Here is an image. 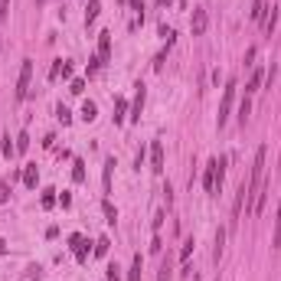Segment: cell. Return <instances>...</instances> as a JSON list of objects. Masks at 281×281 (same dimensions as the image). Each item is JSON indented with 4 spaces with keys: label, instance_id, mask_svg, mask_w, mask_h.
<instances>
[{
    "label": "cell",
    "instance_id": "2e32d148",
    "mask_svg": "<svg viewBox=\"0 0 281 281\" xmlns=\"http://www.w3.org/2000/svg\"><path fill=\"white\" fill-rule=\"evenodd\" d=\"M98 118V108H95V101H85L82 105V121H95Z\"/></svg>",
    "mask_w": 281,
    "mask_h": 281
},
{
    "label": "cell",
    "instance_id": "7402d4cb",
    "mask_svg": "<svg viewBox=\"0 0 281 281\" xmlns=\"http://www.w3.org/2000/svg\"><path fill=\"white\" fill-rule=\"evenodd\" d=\"M63 69H66V59H56V63H52V69H49V79H52V82L63 79Z\"/></svg>",
    "mask_w": 281,
    "mask_h": 281
},
{
    "label": "cell",
    "instance_id": "d6a6232c",
    "mask_svg": "<svg viewBox=\"0 0 281 281\" xmlns=\"http://www.w3.org/2000/svg\"><path fill=\"white\" fill-rule=\"evenodd\" d=\"M108 281H121V275H118V265H111V268H108Z\"/></svg>",
    "mask_w": 281,
    "mask_h": 281
},
{
    "label": "cell",
    "instance_id": "836d02e7",
    "mask_svg": "<svg viewBox=\"0 0 281 281\" xmlns=\"http://www.w3.org/2000/svg\"><path fill=\"white\" fill-rule=\"evenodd\" d=\"M59 203H63V209H69V206H72V196L63 193V196H59Z\"/></svg>",
    "mask_w": 281,
    "mask_h": 281
},
{
    "label": "cell",
    "instance_id": "ac0fdd59",
    "mask_svg": "<svg viewBox=\"0 0 281 281\" xmlns=\"http://www.w3.org/2000/svg\"><path fill=\"white\" fill-rule=\"evenodd\" d=\"M13 141H17V154H26V150H30V134L26 131H20Z\"/></svg>",
    "mask_w": 281,
    "mask_h": 281
},
{
    "label": "cell",
    "instance_id": "30bf717a",
    "mask_svg": "<svg viewBox=\"0 0 281 281\" xmlns=\"http://www.w3.org/2000/svg\"><path fill=\"white\" fill-rule=\"evenodd\" d=\"M265 13H268V4L265 0H252V20L255 23H265Z\"/></svg>",
    "mask_w": 281,
    "mask_h": 281
},
{
    "label": "cell",
    "instance_id": "83f0119b",
    "mask_svg": "<svg viewBox=\"0 0 281 281\" xmlns=\"http://www.w3.org/2000/svg\"><path fill=\"white\" fill-rule=\"evenodd\" d=\"M111 167H115V160H108L105 163V193H111Z\"/></svg>",
    "mask_w": 281,
    "mask_h": 281
},
{
    "label": "cell",
    "instance_id": "3957f363",
    "mask_svg": "<svg viewBox=\"0 0 281 281\" xmlns=\"http://www.w3.org/2000/svg\"><path fill=\"white\" fill-rule=\"evenodd\" d=\"M30 79H33V63H30V59H23V66H20V79H17V101H23L26 95H30Z\"/></svg>",
    "mask_w": 281,
    "mask_h": 281
},
{
    "label": "cell",
    "instance_id": "5b68a950",
    "mask_svg": "<svg viewBox=\"0 0 281 281\" xmlns=\"http://www.w3.org/2000/svg\"><path fill=\"white\" fill-rule=\"evenodd\" d=\"M69 249L75 252V258H79V262H88V242H85V236H79V232L69 236Z\"/></svg>",
    "mask_w": 281,
    "mask_h": 281
},
{
    "label": "cell",
    "instance_id": "9c48e42d",
    "mask_svg": "<svg viewBox=\"0 0 281 281\" xmlns=\"http://www.w3.org/2000/svg\"><path fill=\"white\" fill-rule=\"evenodd\" d=\"M98 59L101 63L111 59V33H98Z\"/></svg>",
    "mask_w": 281,
    "mask_h": 281
},
{
    "label": "cell",
    "instance_id": "6da1fadb",
    "mask_svg": "<svg viewBox=\"0 0 281 281\" xmlns=\"http://www.w3.org/2000/svg\"><path fill=\"white\" fill-rule=\"evenodd\" d=\"M222 177H226V157H212L206 163V177H203V187L209 196H216L222 190Z\"/></svg>",
    "mask_w": 281,
    "mask_h": 281
},
{
    "label": "cell",
    "instance_id": "4316f807",
    "mask_svg": "<svg viewBox=\"0 0 281 281\" xmlns=\"http://www.w3.org/2000/svg\"><path fill=\"white\" fill-rule=\"evenodd\" d=\"M17 154V144L10 141V134H4V157H13Z\"/></svg>",
    "mask_w": 281,
    "mask_h": 281
},
{
    "label": "cell",
    "instance_id": "ba28073f",
    "mask_svg": "<svg viewBox=\"0 0 281 281\" xmlns=\"http://www.w3.org/2000/svg\"><path fill=\"white\" fill-rule=\"evenodd\" d=\"M36 183H39V167H36V163H26V167H23V187L26 190H36Z\"/></svg>",
    "mask_w": 281,
    "mask_h": 281
},
{
    "label": "cell",
    "instance_id": "f35d334b",
    "mask_svg": "<svg viewBox=\"0 0 281 281\" xmlns=\"http://www.w3.org/2000/svg\"><path fill=\"white\" fill-rule=\"evenodd\" d=\"M278 7H281V0H278Z\"/></svg>",
    "mask_w": 281,
    "mask_h": 281
},
{
    "label": "cell",
    "instance_id": "44dd1931",
    "mask_svg": "<svg viewBox=\"0 0 281 281\" xmlns=\"http://www.w3.org/2000/svg\"><path fill=\"white\" fill-rule=\"evenodd\" d=\"M108 245H111V242H108V236H98V239H95V255H108Z\"/></svg>",
    "mask_w": 281,
    "mask_h": 281
},
{
    "label": "cell",
    "instance_id": "9a60e30c",
    "mask_svg": "<svg viewBox=\"0 0 281 281\" xmlns=\"http://www.w3.org/2000/svg\"><path fill=\"white\" fill-rule=\"evenodd\" d=\"M249 115H252V98L245 95L242 105H239V125H245V121H249Z\"/></svg>",
    "mask_w": 281,
    "mask_h": 281
},
{
    "label": "cell",
    "instance_id": "d4e9b609",
    "mask_svg": "<svg viewBox=\"0 0 281 281\" xmlns=\"http://www.w3.org/2000/svg\"><path fill=\"white\" fill-rule=\"evenodd\" d=\"M222 242H226V229H219V232H216V252H212V255H216V262L222 258Z\"/></svg>",
    "mask_w": 281,
    "mask_h": 281
},
{
    "label": "cell",
    "instance_id": "5bb4252c",
    "mask_svg": "<svg viewBox=\"0 0 281 281\" xmlns=\"http://www.w3.org/2000/svg\"><path fill=\"white\" fill-rule=\"evenodd\" d=\"M265 82V72L262 69H255L252 72V79H249V85H245V95H252V92H258V85Z\"/></svg>",
    "mask_w": 281,
    "mask_h": 281
},
{
    "label": "cell",
    "instance_id": "52a82bcc",
    "mask_svg": "<svg viewBox=\"0 0 281 281\" xmlns=\"http://www.w3.org/2000/svg\"><path fill=\"white\" fill-rule=\"evenodd\" d=\"M206 26H209L206 10H193V20H190V30H193V36H203V33H206Z\"/></svg>",
    "mask_w": 281,
    "mask_h": 281
},
{
    "label": "cell",
    "instance_id": "484cf974",
    "mask_svg": "<svg viewBox=\"0 0 281 281\" xmlns=\"http://www.w3.org/2000/svg\"><path fill=\"white\" fill-rule=\"evenodd\" d=\"M56 118L63 121V125H69V121H72V111H69L66 105H59V108H56Z\"/></svg>",
    "mask_w": 281,
    "mask_h": 281
},
{
    "label": "cell",
    "instance_id": "ffe728a7",
    "mask_svg": "<svg viewBox=\"0 0 281 281\" xmlns=\"http://www.w3.org/2000/svg\"><path fill=\"white\" fill-rule=\"evenodd\" d=\"M72 180H75V183L85 180V163H82V160H75V163H72Z\"/></svg>",
    "mask_w": 281,
    "mask_h": 281
},
{
    "label": "cell",
    "instance_id": "8fae6325",
    "mask_svg": "<svg viewBox=\"0 0 281 281\" xmlns=\"http://www.w3.org/2000/svg\"><path fill=\"white\" fill-rule=\"evenodd\" d=\"M98 10H101V0H88V7H85V26H92L95 20H98Z\"/></svg>",
    "mask_w": 281,
    "mask_h": 281
},
{
    "label": "cell",
    "instance_id": "8992f818",
    "mask_svg": "<svg viewBox=\"0 0 281 281\" xmlns=\"http://www.w3.org/2000/svg\"><path fill=\"white\" fill-rule=\"evenodd\" d=\"M150 170L163 174V144L160 141H150Z\"/></svg>",
    "mask_w": 281,
    "mask_h": 281
},
{
    "label": "cell",
    "instance_id": "d590c367",
    "mask_svg": "<svg viewBox=\"0 0 281 281\" xmlns=\"http://www.w3.org/2000/svg\"><path fill=\"white\" fill-rule=\"evenodd\" d=\"M0 255H7V242H4V239H0Z\"/></svg>",
    "mask_w": 281,
    "mask_h": 281
},
{
    "label": "cell",
    "instance_id": "d6986e66",
    "mask_svg": "<svg viewBox=\"0 0 281 281\" xmlns=\"http://www.w3.org/2000/svg\"><path fill=\"white\" fill-rule=\"evenodd\" d=\"M101 209H105V216H108V222H111V226H115V219H118V209H115V206H111V200H108V196H105V200H101Z\"/></svg>",
    "mask_w": 281,
    "mask_h": 281
},
{
    "label": "cell",
    "instance_id": "f1b7e54d",
    "mask_svg": "<svg viewBox=\"0 0 281 281\" xmlns=\"http://www.w3.org/2000/svg\"><path fill=\"white\" fill-rule=\"evenodd\" d=\"M7 200H10V183L0 180V203H7Z\"/></svg>",
    "mask_w": 281,
    "mask_h": 281
},
{
    "label": "cell",
    "instance_id": "7a4b0ae2",
    "mask_svg": "<svg viewBox=\"0 0 281 281\" xmlns=\"http://www.w3.org/2000/svg\"><path fill=\"white\" fill-rule=\"evenodd\" d=\"M232 101H236V79H229V82H226V88H222V101H219V128L229 121Z\"/></svg>",
    "mask_w": 281,
    "mask_h": 281
},
{
    "label": "cell",
    "instance_id": "f546056e",
    "mask_svg": "<svg viewBox=\"0 0 281 281\" xmlns=\"http://www.w3.org/2000/svg\"><path fill=\"white\" fill-rule=\"evenodd\" d=\"M69 92H72V95H82V92H85V82H82V79H75L72 85H69Z\"/></svg>",
    "mask_w": 281,
    "mask_h": 281
},
{
    "label": "cell",
    "instance_id": "cb8c5ba5",
    "mask_svg": "<svg viewBox=\"0 0 281 281\" xmlns=\"http://www.w3.org/2000/svg\"><path fill=\"white\" fill-rule=\"evenodd\" d=\"M56 206V190H43V209Z\"/></svg>",
    "mask_w": 281,
    "mask_h": 281
},
{
    "label": "cell",
    "instance_id": "277c9868",
    "mask_svg": "<svg viewBox=\"0 0 281 281\" xmlns=\"http://www.w3.org/2000/svg\"><path fill=\"white\" fill-rule=\"evenodd\" d=\"M144 98H147V88L144 82L134 85V105H131V121H141V111H144Z\"/></svg>",
    "mask_w": 281,
    "mask_h": 281
},
{
    "label": "cell",
    "instance_id": "8d00e7d4",
    "mask_svg": "<svg viewBox=\"0 0 281 281\" xmlns=\"http://www.w3.org/2000/svg\"><path fill=\"white\" fill-rule=\"evenodd\" d=\"M157 4H160V7H170V4H174V0H157Z\"/></svg>",
    "mask_w": 281,
    "mask_h": 281
},
{
    "label": "cell",
    "instance_id": "1f68e13d",
    "mask_svg": "<svg viewBox=\"0 0 281 281\" xmlns=\"http://www.w3.org/2000/svg\"><path fill=\"white\" fill-rule=\"evenodd\" d=\"M157 281H170V262L160 265V278H157Z\"/></svg>",
    "mask_w": 281,
    "mask_h": 281
},
{
    "label": "cell",
    "instance_id": "603a6c76",
    "mask_svg": "<svg viewBox=\"0 0 281 281\" xmlns=\"http://www.w3.org/2000/svg\"><path fill=\"white\" fill-rule=\"evenodd\" d=\"M190 255H193V239H187V242H183V249H180V262L187 265V262H190Z\"/></svg>",
    "mask_w": 281,
    "mask_h": 281
},
{
    "label": "cell",
    "instance_id": "e0dca14e",
    "mask_svg": "<svg viewBox=\"0 0 281 281\" xmlns=\"http://www.w3.org/2000/svg\"><path fill=\"white\" fill-rule=\"evenodd\" d=\"M141 265H144V258H141V255H134L131 271H128V281H141Z\"/></svg>",
    "mask_w": 281,
    "mask_h": 281
},
{
    "label": "cell",
    "instance_id": "4fadbf2b",
    "mask_svg": "<svg viewBox=\"0 0 281 281\" xmlns=\"http://www.w3.org/2000/svg\"><path fill=\"white\" fill-rule=\"evenodd\" d=\"M125 115H128V101L118 95V98H115V115H111V118H115V125H121V121H125Z\"/></svg>",
    "mask_w": 281,
    "mask_h": 281
},
{
    "label": "cell",
    "instance_id": "e575fe53",
    "mask_svg": "<svg viewBox=\"0 0 281 281\" xmlns=\"http://www.w3.org/2000/svg\"><path fill=\"white\" fill-rule=\"evenodd\" d=\"M160 226H163V212H157L154 216V232H160Z\"/></svg>",
    "mask_w": 281,
    "mask_h": 281
},
{
    "label": "cell",
    "instance_id": "74e56055",
    "mask_svg": "<svg viewBox=\"0 0 281 281\" xmlns=\"http://www.w3.org/2000/svg\"><path fill=\"white\" fill-rule=\"evenodd\" d=\"M36 4H46V0H36Z\"/></svg>",
    "mask_w": 281,
    "mask_h": 281
},
{
    "label": "cell",
    "instance_id": "7c38bea8",
    "mask_svg": "<svg viewBox=\"0 0 281 281\" xmlns=\"http://www.w3.org/2000/svg\"><path fill=\"white\" fill-rule=\"evenodd\" d=\"M271 249H281V196H278V212H275V236H271Z\"/></svg>",
    "mask_w": 281,
    "mask_h": 281
},
{
    "label": "cell",
    "instance_id": "4dcf8cb0",
    "mask_svg": "<svg viewBox=\"0 0 281 281\" xmlns=\"http://www.w3.org/2000/svg\"><path fill=\"white\" fill-rule=\"evenodd\" d=\"M7 13H10V0H0V23L7 20Z\"/></svg>",
    "mask_w": 281,
    "mask_h": 281
}]
</instances>
